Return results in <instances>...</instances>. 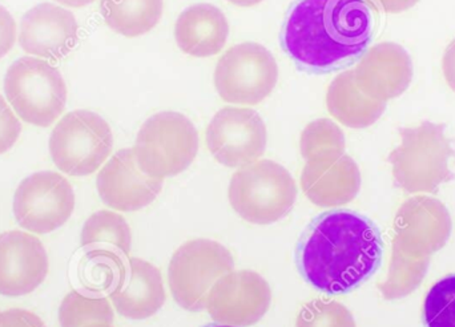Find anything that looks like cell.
<instances>
[{"instance_id": "1", "label": "cell", "mask_w": 455, "mask_h": 327, "mask_svg": "<svg viewBox=\"0 0 455 327\" xmlns=\"http://www.w3.org/2000/svg\"><path fill=\"white\" fill-rule=\"evenodd\" d=\"M382 245L379 227L368 217L331 211L305 227L294 259L310 286L326 294H344L376 273Z\"/></svg>"}, {"instance_id": "2", "label": "cell", "mask_w": 455, "mask_h": 327, "mask_svg": "<svg viewBox=\"0 0 455 327\" xmlns=\"http://www.w3.org/2000/svg\"><path fill=\"white\" fill-rule=\"evenodd\" d=\"M373 35L366 0H299L283 24V50L299 67L337 68L360 56Z\"/></svg>"}, {"instance_id": "3", "label": "cell", "mask_w": 455, "mask_h": 327, "mask_svg": "<svg viewBox=\"0 0 455 327\" xmlns=\"http://www.w3.org/2000/svg\"><path fill=\"white\" fill-rule=\"evenodd\" d=\"M401 143L389 155L395 185L408 193H435L451 181L455 149L445 125L424 122L400 130Z\"/></svg>"}, {"instance_id": "4", "label": "cell", "mask_w": 455, "mask_h": 327, "mask_svg": "<svg viewBox=\"0 0 455 327\" xmlns=\"http://www.w3.org/2000/svg\"><path fill=\"white\" fill-rule=\"evenodd\" d=\"M233 211L254 225H270L288 216L297 198L296 182L288 171L272 160L243 166L228 190Z\"/></svg>"}, {"instance_id": "5", "label": "cell", "mask_w": 455, "mask_h": 327, "mask_svg": "<svg viewBox=\"0 0 455 327\" xmlns=\"http://www.w3.org/2000/svg\"><path fill=\"white\" fill-rule=\"evenodd\" d=\"M199 132L179 112H160L146 120L135 141L136 162L149 177L178 176L196 159Z\"/></svg>"}, {"instance_id": "6", "label": "cell", "mask_w": 455, "mask_h": 327, "mask_svg": "<svg viewBox=\"0 0 455 327\" xmlns=\"http://www.w3.org/2000/svg\"><path fill=\"white\" fill-rule=\"evenodd\" d=\"M8 103L23 122L50 127L63 114L67 85L56 67L37 58H20L4 77Z\"/></svg>"}, {"instance_id": "7", "label": "cell", "mask_w": 455, "mask_h": 327, "mask_svg": "<svg viewBox=\"0 0 455 327\" xmlns=\"http://www.w3.org/2000/svg\"><path fill=\"white\" fill-rule=\"evenodd\" d=\"M235 267L226 246L212 240L188 241L171 259L168 283L179 307L202 312L212 286Z\"/></svg>"}, {"instance_id": "8", "label": "cell", "mask_w": 455, "mask_h": 327, "mask_svg": "<svg viewBox=\"0 0 455 327\" xmlns=\"http://www.w3.org/2000/svg\"><path fill=\"white\" fill-rule=\"evenodd\" d=\"M114 135L108 123L95 112L67 114L53 128L50 138L52 162L69 176L95 173L108 159Z\"/></svg>"}, {"instance_id": "9", "label": "cell", "mask_w": 455, "mask_h": 327, "mask_svg": "<svg viewBox=\"0 0 455 327\" xmlns=\"http://www.w3.org/2000/svg\"><path fill=\"white\" fill-rule=\"evenodd\" d=\"M278 67L259 43H241L228 50L215 69L216 91L227 103L256 106L275 90Z\"/></svg>"}, {"instance_id": "10", "label": "cell", "mask_w": 455, "mask_h": 327, "mask_svg": "<svg viewBox=\"0 0 455 327\" xmlns=\"http://www.w3.org/2000/svg\"><path fill=\"white\" fill-rule=\"evenodd\" d=\"M74 209V189L66 177L55 171H36L26 177L13 195L16 221L36 235H47L63 227Z\"/></svg>"}, {"instance_id": "11", "label": "cell", "mask_w": 455, "mask_h": 327, "mask_svg": "<svg viewBox=\"0 0 455 327\" xmlns=\"http://www.w3.org/2000/svg\"><path fill=\"white\" fill-rule=\"evenodd\" d=\"M208 149L228 168H243L256 163L267 149L264 120L254 109L223 108L207 128Z\"/></svg>"}, {"instance_id": "12", "label": "cell", "mask_w": 455, "mask_h": 327, "mask_svg": "<svg viewBox=\"0 0 455 327\" xmlns=\"http://www.w3.org/2000/svg\"><path fill=\"white\" fill-rule=\"evenodd\" d=\"M270 302L269 283L259 273L232 270L212 286L205 309L221 325L243 327L259 323L269 310Z\"/></svg>"}, {"instance_id": "13", "label": "cell", "mask_w": 455, "mask_h": 327, "mask_svg": "<svg viewBox=\"0 0 455 327\" xmlns=\"http://www.w3.org/2000/svg\"><path fill=\"white\" fill-rule=\"evenodd\" d=\"M451 229V213L440 200L416 195L395 214L393 243L406 253L432 256L448 243Z\"/></svg>"}, {"instance_id": "14", "label": "cell", "mask_w": 455, "mask_h": 327, "mask_svg": "<svg viewBox=\"0 0 455 327\" xmlns=\"http://www.w3.org/2000/svg\"><path fill=\"white\" fill-rule=\"evenodd\" d=\"M99 195L109 208L136 211L151 205L163 189V179L147 176L136 162L133 149L115 154L99 171Z\"/></svg>"}, {"instance_id": "15", "label": "cell", "mask_w": 455, "mask_h": 327, "mask_svg": "<svg viewBox=\"0 0 455 327\" xmlns=\"http://www.w3.org/2000/svg\"><path fill=\"white\" fill-rule=\"evenodd\" d=\"M47 275V251L39 238L19 230L0 235L2 296H27L44 283Z\"/></svg>"}, {"instance_id": "16", "label": "cell", "mask_w": 455, "mask_h": 327, "mask_svg": "<svg viewBox=\"0 0 455 327\" xmlns=\"http://www.w3.org/2000/svg\"><path fill=\"white\" fill-rule=\"evenodd\" d=\"M79 39V24L71 11L51 3L35 5L21 18L19 43L24 52L59 60Z\"/></svg>"}, {"instance_id": "17", "label": "cell", "mask_w": 455, "mask_h": 327, "mask_svg": "<svg viewBox=\"0 0 455 327\" xmlns=\"http://www.w3.org/2000/svg\"><path fill=\"white\" fill-rule=\"evenodd\" d=\"M353 72L361 92L387 103L408 90L413 79V63L403 45L385 42L371 47Z\"/></svg>"}, {"instance_id": "18", "label": "cell", "mask_w": 455, "mask_h": 327, "mask_svg": "<svg viewBox=\"0 0 455 327\" xmlns=\"http://www.w3.org/2000/svg\"><path fill=\"white\" fill-rule=\"evenodd\" d=\"M109 299L116 312L128 320L154 317L165 304L162 273L140 259H128L120 267Z\"/></svg>"}, {"instance_id": "19", "label": "cell", "mask_w": 455, "mask_h": 327, "mask_svg": "<svg viewBox=\"0 0 455 327\" xmlns=\"http://www.w3.org/2000/svg\"><path fill=\"white\" fill-rule=\"evenodd\" d=\"M301 187L310 203L321 208L345 205L360 192V168L347 155L336 160L307 162L301 174Z\"/></svg>"}, {"instance_id": "20", "label": "cell", "mask_w": 455, "mask_h": 327, "mask_svg": "<svg viewBox=\"0 0 455 327\" xmlns=\"http://www.w3.org/2000/svg\"><path fill=\"white\" fill-rule=\"evenodd\" d=\"M229 23L220 8L199 3L184 10L175 26L179 48L195 58L218 55L226 47Z\"/></svg>"}, {"instance_id": "21", "label": "cell", "mask_w": 455, "mask_h": 327, "mask_svg": "<svg viewBox=\"0 0 455 327\" xmlns=\"http://www.w3.org/2000/svg\"><path fill=\"white\" fill-rule=\"evenodd\" d=\"M80 243L91 259L120 267L130 256L132 235L130 225L122 214L99 211L85 221Z\"/></svg>"}, {"instance_id": "22", "label": "cell", "mask_w": 455, "mask_h": 327, "mask_svg": "<svg viewBox=\"0 0 455 327\" xmlns=\"http://www.w3.org/2000/svg\"><path fill=\"white\" fill-rule=\"evenodd\" d=\"M326 106L329 114L353 130H363L379 122L387 109V103L374 100L361 92L355 84V72L339 74L331 83L326 93Z\"/></svg>"}, {"instance_id": "23", "label": "cell", "mask_w": 455, "mask_h": 327, "mask_svg": "<svg viewBox=\"0 0 455 327\" xmlns=\"http://www.w3.org/2000/svg\"><path fill=\"white\" fill-rule=\"evenodd\" d=\"M164 0H100V12L112 31L125 37L148 34L159 23Z\"/></svg>"}, {"instance_id": "24", "label": "cell", "mask_w": 455, "mask_h": 327, "mask_svg": "<svg viewBox=\"0 0 455 327\" xmlns=\"http://www.w3.org/2000/svg\"><path fill=\"white\" fill-rule=\"evenodd\" d=\"M429 267L430 256L406 253L393 243L389 273L387 280L379 283V291L387 301L405 299L421 285Z\"/></svg>"}, {"instance_id": "25", "label": "cell", "mask_w": 455, "mask_h": 327, "mask_svg": "<svg viewBox=\"0 0 455 327\" xmlns=\"http://www.w3.org/2000/svg\"><path fill=\"white\" fill-rule=\"evenodd\" d=\"M345 136L341 128L329 119H318L307 125L299 139V151L307 162L336 160L345 155Z\"/></svg>"}, {"instance_id": "26", "label": "cell", "mask_w": 455, "mask_h": 327, "mask_svg": "<svg viewBox=\"0 0 455 327\" xmlns=\"http://www.w3.org/2000/svg\"><path fill=\"white\" fill-rule=\"evenodd\" d=\"M114 317V309L108 299L77 291L67 294L59 309V323L61 327L112 323Z\"/></svg>"}, {"instance_id": "27", "label": "cell", "mask_w": 455, "mask_h": 327, "mask_svg": "<svg viewBox=\"0 0 455 327\" xmlns=\"http://www.w3.org/2000/svg\"><path fill=\"white\" fill-rule=\"evenodd\" d=\"M422 320L425 327H455V275L441 278L430 288Z\"/></svg>"}, {"instance_id": "28", "label": "cell", "mask_w": 455, "mask_h": 327, "mask_svg": "<svg viewBox=\"0 0 455 327\" xmlns=\"http://www.w3.org/2000/svg\"><path fill=\"white\" fill-rule=\"evenodd\" d=\"M296 327H357L347 307L336 301L307 302L297 315Z\"/></svg>"}, {"instance_id": "29", "label": "cell", "mask_w": 455, "mask_h": 327, "mask_svg": "<svg viewBox=\"0 0 455 327\" xmlns=\"http://www.w3.org/2000/svg\"><path fill=\"white\" fill-rule=\"evenodd\" d=\"M20 133V122L0 95V155L5 154L15 146Z\"/></svg>"}, {"instance_id": "30", "label": "cell", "mask_w": 455, "mask_h": 327, "mask_svg": "<svg viewBox=\"0 0 455 327\" xmlns=\"http://www.w3.org/2000/svg\"><path fill=\"white\" fill-rule=\"evenodd\" d=\"M0 327H47L42 318L23 309L0 312Z\"/></svg>"}, {"instance_id": "31", "label": "cell", "mask_w": 455, "mask_h": 327, "mask_svg": "<svg viewBox=\"0 0 455 327\" xmlns=\"http://www.w3.org/2000/svg\"><path fill=\"white\" fill-rule=\"evenodd\" d=\"M16 40V23L12 15L0 5V59L12 50Z\"/></svg>"}, {"instance_id": "32", "label": "cell", "mask_w": 455, "mask_h": 327, "mask_svg": "<svg viewBox=\"0 0 455 327\" xmlns=\"http://www.w3.org/2000/svg\"><path fill=\"white\" fill-rule=\"evenodd\" d=\"M443 71L446 83L455 92V39L446 48L443 59Z\"/></svg>"}, {"instance_id": "33", "label": "cell", "mask_w": 455, "mask_h": 327, "mask_svg": "<svg viewBox=\"0 0 455 327\" xmlns=\"http://www.w3.org/2000/svg\"><path fill=\"white\" fill-rule=\"evenodd\" d=\"M384 12L401 13L411 10L419 0H374Z\"/></svg>"}, {"instance_id": "34", "label": "cell", "mask_w": 455, "mask_h": 327, "mask_svg": "<svg viewBox=\"0 0 455 327\" xmlns=\"http://www.w3.org/2000/svg\"><path fill=\"white\" fill-rule=\"evenodd\" d=\"M56 2L67 5V7L82 8L95 2V0H56Z\"/></svg>"}, {"instance_id": "35", "label": "cell", "mask_w": 455, "mask_h": 327, "mask_svg": "<svg viewBox=\"0 0 455 327\" xmlns=\"http://www.w3.org/2000/svg\"><path fill=\"white\" fill-rule=\"evenodd\" d=\"M228 2L238 5V7H253V5L259 4L264 0H228Z\"/></svg>"}, {"instance_id": "36", "label": "cell", "mask_w": 455, "mask_h": 327, "mask_svg": "<svg viewBox=\"0 0 455 327\" xmlns=\"http://www.w3.org/2000/svg\"><path fill=\"white\" fill-rule=\"evenodd\" d=\"M84 327H114L111 323H92V325H88Z\"/></svg>"}, {"instance_id": "37", "label": "cell", "mask_w": 455, "mask_h": 327, "mask_svg": "<svg viewBox=\"0 0 455 327\" xmlns=\"http://www.w3.org/2000/svg\"><path fill=\"white\" fill-rule=\"evenodd\" d=\"M204 327H237V326H229V325H216V323H213V325H207V326H204Z\"/></svg>"}]
</instances>
